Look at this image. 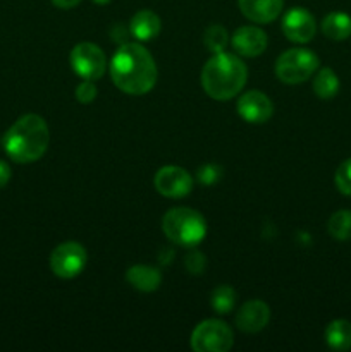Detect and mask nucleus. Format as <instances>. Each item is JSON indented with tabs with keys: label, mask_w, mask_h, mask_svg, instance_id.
Listing matches in <instances>:
<instances>
[{
	"label": "nucleus",
	"mask_w": 351,
	"mask_h": 352,
	"mask_svg": "<svg viewBox=\"0 0 351 352\" xmlns=\"http://www.w3.org/2000/svg\"><path fill=\"white\" fill-rule=\"evenodd\" d=\"M157 74L151 54L138 43L120 45L110 60V78L127 95H147L153 89Z\"/></svg>",
	"instance_id": "nucleus-1"
},
{
	"label": "nucleus",
	"mask_w": 351,
	"mask_h": 352,
	"mask_svg": "<svg viewBox=\"0 0 351 352\" xmlns=\"http://www.w3.org/2000/svg\"><path fill=\"white\" fill-rule=\"evenodd\" d=\"M50 143V131L43 117L26 113L19 117L3 136L6 153L17 164L40 160Z\"/></svg>",
	"instance_id": "nucleus-2"
},
{
	"label": "nucleus",
	"mask_w": 351,
	"mask_h": 352,
	"mask_svg": "<svg viewBox=\"0 0 351 352\" xmlns=\"http://www.w3.org/2000/svg\"><path fill=\"white\" fill-rule=\"evenodd\" d=\"M248 69L234 54L219 52L202 71V86L206 95L219 102L236 96L246 85Z\"/></svg>",
	"instance_id": "nucleus-3"
},
{
	"label": "nucleus",
	"mask_w": 351,
	"mask_h": 352,
	"mask_svg": "<svg viewBox=\"0 0 351 352\" xmlns=\"http://www.w3.org/2000/svg\"><path fill=\"white\" fill-rule=\"evenodd\" d=\"M162 230L179 246H196L206 236V222L196 210L178 206L169 210L162 219Z\"/></svg>",
	"instance_id": "nucleus-4"
},
{
	"label": "nucleus",
	"mask_w": 351,
	"mask_h": 352,
	"mask_svg": "<svg viewBox=\"0 0 351 352\" xmlns=\"http://www.w3.org/2000/svg\"><path fill=\"white\" fill-rule=\"evenodd\" d=\"M319 69V57L308 48H291L275 62V76L286 85H299Z\"/></svg>",
	"instance_id": "nucleus-5"
},
{
	"label": "nucleus",
	"mask_w": 351,
	"mask_h": 352,
	"mask_svg": "<svg viewBox=\"0 0 351 352\" xmlns=\"http://www.w3.org/2000/svg\"><path fill=\"white\" fill-rule=\"evenodd\" d=\"M233 342V330L220 320H205L191 333V347L196 352H227Z\"/></svg>",
	"instance_id": "nucleus-6"
},
{
	"label": "nucleus",
	"mask_w": 351,
	"mask_h": 352,
	"mask_svg": "<svg viewBox=\"0 0 351 352\" xmlns=\"http://www.w3.org/2000/svg\"><path fill=\"white\" fill-rule=\"evenodd\" d=\"M71 65L79 78L96 81L105 74L107 57L98 45L83 41L71 50Z\"/></svg>",
	"instance_id": "nucleus-7"
},
{
	"label": "nucleus",
	"mask_w": 351,
	"mask_h": 352,
	"mask_svg": "<svg viewBox=\"0 0 351 352\" xmlns=\"http://www.w3.org/2000/svg\"><path fill=\"white\" fill-rule=\"evenodd\" d=\"M88 261L86 250L79 243L67 241L62 243L52 251L50 254V270L58 278H74L81 274Z\"/></svg>",
	"instance_id": "nucleus-8"
},
{
	"label": "nucleus",
	"mask_w": 351,
	"mask_h": 352,
	"mask_svg": "<svg viewBox=\"0 0 351 352\" xmlns=\"http://www.w3.org/2000/svg\"><path fill=\"white\" fill-rule=\"evenodd\" d=\"M155 189L165 198H184L191 192L193 179L184 168L167 165L155 174Z\"/></svg>",
	"instance_id": "nucleus-9"
},
{
	"label": "nucleus",
	"mask_w": 351,
	"mask_h": 352,
	"mask_svg": "<svg viewBox=\"0 0 351 352\" xmlns=\"http://www.w3.org/2000/svg\"><path fill=\"white\" fill-rule=\"evenodd\" d=\"M282 31L295 43H306L315 36V17L303 7H295L282 17Z\"/></svg>",
	"instance_id": "nucleus-10"
},
{
	"label": "nucleus",
	"mask_w": 351,
	"mask_h": 352,
	"mask_svg": "<svg viewBox=\"0 0 351 352\" xmlns=\"http://www.w3.org/2000/svg\"><path fill=\"white\" fill-rule=\"evenodd\" d=\"M237 113L246 122L262 124L270 119L272 113H274V105L265 93L253 89V91L244 93L240 98Z\"/></svg>",
	"instance_id": "nucleus-11"
},
{
	"label": "nucleus",
	"mask_w": 351,
	"mask_h": 352,
	"mask_svg": "<svg viewBox=\"0 0 351 352\" xmlns=\"http://www.w3.org/2000/svg\"><path fill=\"white\" fill-rule=\"evenodd\" d=\"M270 320V309L260 299H251L244 302L236 315L237 329L248 333H257L267 327Z\"/></svg>",
	"instance_id": "nucleus-12"
},
{
	"label": "nucleus",
	"mask_w": 351,
	"mask_h": 352,
	"mask_svg": "<svg viewBox=\"0 0 351 352\" xmlns=\"http://www.w3.org/2000/svg\"><path fill=\"white\" fill-rule=\"evenodd\" d=\"M234 50L244 57H257L267 48V34L257 26H243L233 34Z\"/></svg>",
	"instance_id": "nucleus-13"
},
{
	"label": "nucleus",
	"mask_w": 351,
	"mask_h": 352,
	"mask_svg": "<svg viewBox=\"0 0 351 352\" xmlns=\"http://www.w3.org/2000/svg\"><path fill=\"white\" fill-rule=\"evenodd\" d=\"M246 19L258 24H267L277 19L282 12V0H237Z\"/></svg>",
	"instance_id": "nucleus-14"
},
{
	"label": "nucleus",
	"mask_w": 351,
	"mask_h": 352,
	"mask_svg": "<svg viewBox=\"0 0 351 352\" xmlns=\"http://www.w3.org/2000/svg\"><path fill=\"white\" fill-rule=\"evenodd\" d=\"M160 17H158L153 10L143 9L131 17L129 31L131 34L140 41L153 40V38L160 33Z\"/></svg>",
	"instance_id": "nucleus-15"
},
{
	"label": "nucleus",
	"mask_w": 351,
	"mask_h": 352,
	"mask_svg": "<svg viewBox=\"0 0 351 352\" xmlns=\"http://www.w3.org/2000/svg\"><path fill=\"white\" fill-rule=\"evenodd\" d=\"M127 282L140 292H153L160 287L162 274L158 268L148 265H134L126 274Z\"/></svg>",
	"instance_id": "nucleus-16"
},
{
	"label": "nucleus",
	"mask_w": 351,
	"mask_h": 352,
	"mask_svg": "<svg viewBox=\"0 0 351 352\" xmlns=\"http://www.w3.org/2000/svg\"><path fill=\"white\" fill-rule=\"evenodd\" d=\"M322 33L330 40H346L351 36V16L346 12H330L322 21Z\"/></svg>",
	"instance_id": "nucleus-17"
},
{
	"label": "nucleus",
	"mask_w": 351,
	"mask_h": 352,
	"mask_svg": "<svg viewBox=\"0 0 351 352\" xmlns=\"http://www.w3.org/2000/svg\"><path fill=\"white\" fill-rule=\"evenodd\" d=\"M326 342L334 351L351 349V323L348 320H334L326 329Z\"/></svg>",
	"instance_id": "nucleus-18"
},
{
	"label": "nucleus",
	"mask_w": 351,
	"mask_h": 352,
	"mask_svg": "<svg viewBox=\"0 0 351 352\" xmlns=\"http://www.w3.org/2000/svg\"><path fill=\"white\" fill-rule=\"evenodd\" d=\"M313 91L322 100H329L336 96L337 91H339V79H337L336 72L329 67L320 69L315 78H313Z\"/></svg>",
	"instance_id": "nucleus-19"
},
{
	"label": "nucleus",
	"mask_w": 351,
	"mask_h": 352,
	"mask_svg": "<svg viewBox=\"0 0 351 352\" xmlns=\"http://www.w3.org/2000/svg\"><path fill=\"white\" fill-rule=\"evenodd\" d=\"M327 230L337 241L351 239V210H339L332 213L327 222Z\"/></svg>",
	"instance_id": "nucleus-20"
},
{
	"label": "nucleus",
	"mask_w": 351,
	"mask_h": 352,
	"mask_svg": "<svg viewBox=\"0 0 351 352\" xmlns=\"http://www.w3.org/2000/svg\"><path fill=\"white\" fill-rule=\"evenodd\" d=\"M234 302H236V292L229 285H220L212 292V308L219 315H227L233 311Z\"/></svg>",
	"instance_id": "nucleus-21"
},
{
	"label": "nucleus",
	"mask_w": 351,
	"mask_h": 352,
	"mask_svg": "<svg viewBox=\"0 0 351 352\" xmlns=\"http://www.w3.org/2000/svg\"><path fill=\"white\" fill-rule=\"evenodd\" d=\"M203 41H205V47L210 52L219 54V52L226 50L227 43H229V34L220 24H212L210 28H206L205 34H203Z\"/></svg>",
	"instance_id": "nucleus-22"
},
{
	"label": "nucleus",
	"mask_w": 351,
	"mask_h": 352,
	"mask_svg": "<svg viewBox=\"0 0 351 352\" xmlns=\"http://www.w3.org/2000/svg\"><path fill=\"white\" fill-rule=\"evenodd\" d=\"M334 181H336L337 189H339L343 195L351 196V158L344 160L343 164L337 167Z\"/></svg>",
	"instance_id": "nucleus-23"
},
{
	"label": "nucleus",
	"mask_w": 351,
	"mask_h": 352,
	"mask_svg": "<svg viewBox=\"0 0 351 352\" xmlns=\"http://www.w3.org/2000/svg\"><path fill=\"white\" fill-rule=\"evenodd\" d=\"M96 98V86L93 85V81H89V79H85V81L81 82V85H78V88H76V100L81 103H92L93 100Z\"/></svg>",
	"instance_id": "nucleus-24"
},
{
	"label": "nucleus",
	"mask_w": 351,
	"mask_h": 352,
	"mask_svg": "<svg viewBox=\"0 0 351 352\" xmlns=\"http://www.w3.org/2000/svg\"><path fill=\"white\" fill-rule=\"evenodd\" d=\"M219 177H220V167H217V165H205V167H202L198 170V179L206 186L217 182L219 181Z\"/></svg>",
	"instance_id": "nucleus-25"
},
{
	"label": "nucleus",
	"mask_w": 351,
	"mask_h": 352,
	"mask_svg": "<svg viewBox=\"0 0 351 352\" xmlns=\"http://www.w3.org/2000/svg\"><path fill=\"white\" fill-rule=\"evenodd\" d=\"M186 267L191 274H202L205 272V256L202 253H191L186 258Z\"/></svg>",
	"instance_id": "nucleus-26"
},
{
	"label": "nucleus",
	"mask_w": 351,
	"mask_h": 352,
	"mask_svg": "<svg viewBox=\"0 0 351 352\" xmlns=\"http://www.w3.org/2000/svg\"><path fill=\"white\" fill-rule=\"evenodd\" d=\"M10 174H12V172H10L9 165L3 160H0V189L6 188L7 182L10 181Z\"/></svg>",
	"instance_id": "nucleus-27"
},
{
	"label": "nucleus",
	"mask_w": 351,
	"mask_h": 352,
	"mask_svg": "<svg viewBox=\"0 0 351 352\" xmlns=\"http://www.w3.org/2000/svg\"><path fill=\"white\" fill-rule=\"evenodd\" d=\"M79 2H81V0H52V3H54L55 7H58V9H72V7L78 6Z\"/></svg>",
	"instance_id": "nucleus-28"
},
{
	"label": "nucleus",
	"mask_w": 351,
	"mask_h": 352,
	"mask_svg": "<svg viewBox=\"0 0 351 352\" xmlns=\"http://www.w3.org/2000/svg\"><path fill=\"white\" fill-rule=\"evenodd\" d=\"M95 3H98V6H105V3H109L110 0H93Z\"/></svg>",
	"instance_id": "nucleus-29"
}]
</instances>
